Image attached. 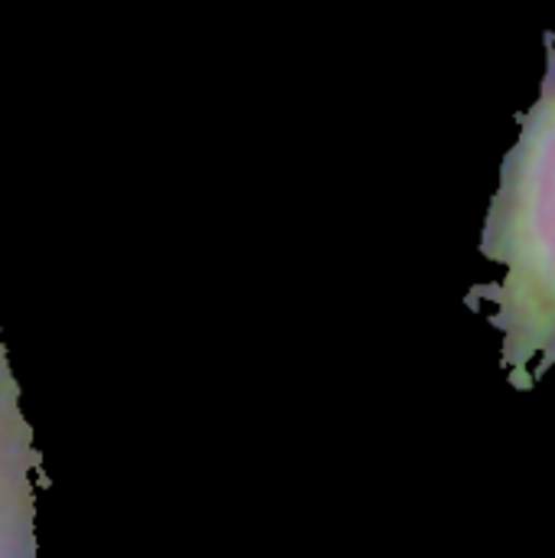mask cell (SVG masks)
I'll list each match as a JSON object with an SVG mask.
<instances>
[{
  "mask_svg": "<svg viewBox=\"0 0 555 558\" xmlns=\"http://www.w3.org/2000/svg\"><path fill=\"white\" fill-rule=\"evenodd\" d=\"M481 255L504 268L474 284L468 307L494 304L500 366L517 392H533L555 366V33H546L540 98L520 114L500 186L481 226Z\"/></svg>",
  "mask_w": 555,
  "mask_h": 558,
  "instance_id": "1",
  "label": "cell"
},
{
  "mask_svg": "<svg viewBox=\"0 0 555 558\" xmlns=\"http://www.w3.org/2000/svg\"><path fill=\"white\" fill-rule=\"evenodd\" d=\"M36 481L49 484L0 333V558H36Z\"/></svg>",
  "mask_w": 555,
  "mask_h": 558,
  "instance_id": "2",
  "label": "cell"
}]
</instances>
